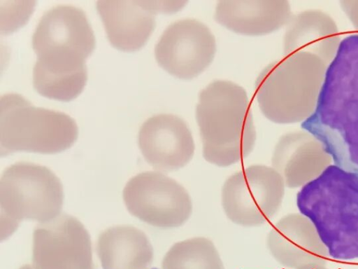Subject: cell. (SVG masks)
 I'll return each instance as SVG.
<instances>
[{
	"mask_svg": "<svg viewBox=\"0 0 358 269\" xmlns=\"http://www.w3.org/2000/svg\"><path fill=\"white\" fill-rule=\"evenodd\" d=\"M196 119L202 153L208 163L227 167L253 150L256 132L245 90L228 81H215L200 93Z\"/></svg>",
	"mask_w": 358,
	"mask_h": 269,
	"instance_id": "3957f363",
	"label": "cell"
},
{
	"mask_svg": "<svg viewBox=\"0 0 358 269\" xmlns=\"http://www.w3.org/2000/svg\"><path fill=\"white\" fill-rule=\"evenodd\" d=\"M148 6L155 14H172L180 11L186 5L183 0H146Z\"/></svg>",
	"mask_w": 358,
	"mask_h": 269,
	"instance_id": "44dd1931",
	"label": "cell"
},
{
	"mask_svg": "<svg viewBox=\"0 0 358 269\" xmlns=\"http://www.w3.org/2000/svg\"><path fill=\"white\" fill-rule=\"evenodd\" d=\"M342 40L336 22L320 10L310 9L292 16L283 41L285 55L296 52L313 53L328 65Z\"/></svg>",
	"mask_w": 358,
	"mask_h": 269,
	"instance_id": "e0dca14e",
	"label": "cell"
},
{
	"mask_svg": "<svg viewBox=\"0 0 358 269\" xmlns=\"http://www.w3.org/2000/svg\"><path fill=\"white\" fill-rule=\"evenodd\" d=\"M96 251L103 269H147L153 259L148 237L131 226L104 230L98 237Z\"/></svg>",
	"mask_w": 358,
	"mask_h": 269,
	"instance_id": "ac0fdd59",
	"label": "cell"
},
{
	"mask_svg": "<svg viewBox=\"0 0 358 269\" xmlns=\"http://www.w3.org/2000/svg\"><path fill=\"white\" fill-rule=\"evenodd\" d=\"M327 67L318 56L303 51L268 64L256 82L262 113L279 124L305 121L315 109Z\"/></svg>",
	"mask_w": 358,
	"mask_h": 269,
	"instance_id": "277c9868",
	"label": "cell"
},
{
	"mask_svg": "<svg viewBox=\"0 0 358 269\" xmlns=\"http://www.w3.org/2000/svg\"><path fill=\"white\" fill-rule=\"evenodd\" d=\"M31 2L27 1L24 6L6 5L4 7L6 8L4 22L1 28V32L3 34L12 33L26 23L34 8V3L31 5H29Z\"/></svg>",
	"mask_w": 358,
	"mask_h": 269,
	"instance_id": "ffe728a7",
	"label": "cell"
},
{
	"mask_svg": "<svg viewBox=\"0 0 358 269\" xmlns=\"http://www.w3.org/2000/svg\"><path fill=\"white\" fill-rule=\"evenodd\" d=\"M37 55L86 59L95 48V37L85 13L71 6L54 7L41 18L32 37Z\"/></svg>",
	"mask_w": 358,
	"mask_h": 269,
	"instance_id": "8fae6325",
	"label": "cell"
},
{
	"mask_svg": "<svg viewBox=\"0 0 358 269\" xmlns=\"http://www.w3.org/2000/svg\"><path fill=\"white\" fill-rule=\"evenodd\" d=\"M152 269H157V268H152Z\"/></svg>",
	"mask_w": 358,
	"mask_h": 269,
	"instance_id": "d4e9b609",
	"label": "cell"
},
{
	"mask_svg": "<svg viewBox=\"0 0 358 269\" xmlns=\"http://www.w3.org/2000/svg\"><path fill=\"white\" fill-rule=\"evenodd\" d=\"M285 188L282 177L272 167L252 165L226 179L222 188V205L235 224L259 226L278 212Z\"/></svg>",
	"mask_w": 358,
	"mask_h": 269,
	"instance_id": "52a82bcc",
	"label": "cell"
},
{
	"mask_svg": "<svg viewBox=\"0 0 358 269\" xmlns=\"http://www.w3.org/2000/svg\"><path fill=\"white\" fill-rule=\"evenodd\" d=\"M292 18L285 0H225L217 4L215 20L225 28L248 36L273 32Z\"/></svg>",
	"mask_w": 358,
	"mask_h": 269,
	"instance_id": "2e32d148",
	"label": "cell"
},
{
	"mask_svg": "<svg viewBox=\"0 0 358 269\" xmlns=\"http://www.w3.org/2000/svg\"><path fill=\"white\" fill-rule=\"evenodd\" d=\"M78 129L69 116L36 107L17 94L0 99V155L18 151L55 154L69 149Z\"/></svg>",
	"mask_w": 358,
	"mask_h": 269,
	"instance_id": "5b68a950",
	"label": "cell"
},
{
	"mask_svg": "<svg viewBox=\"0 0 358 269\" xmlns=\"http://www.w3.org/2000/svg\"><path fill=\"white\" fill-rule=\"evenodd\" d=\"M340 6L357 30L358 35V0L341 1Z\"/></svg>",
	"mask_w": 358,
	"mask_h": 269,
	"instance_id": "7402d4cb",
	"label": "cell"
},
{
	"mask_svg": "<svg viewBox=\"0 0 358 269\" xmlns=\"http://www.w3.org/2000/svg\"><path fill=\"white\" fill-rule=\"evenodd\" d=\"M64 202L59 179L48 167L27 162L8 167L0 181V236L7 239L24 220L40 223L60 215Z\"/></svg>",
	"mask_w": 358,
	"mask_h": 269,
	"instance_id": "8992f818",
	"label": "cell"
},
{
	"mask_svg": "<svg viewBox=\"0 0 358 269\" xmlns=\"http://www.w3.org/2000/svg\"><path fill=\"white\" fill-rule=\"evenodd\" d=\"M303 269H329V268H327L326 266H323V265H314V266L306 267Z\"/></svg>",
	"mask_w": 358,
	"mask_h": 269,
	"instance_id": "603a6c76",
	"label": "cell"
},
{
	"mask_svg": "<svg viewBox=\"0 0 358 269\" xmlns=\"http://www.w3.org/2000/svg\"><path fill=\"white\" fill-rule=\"evenodd\" d=\"M301 127L318 139L334 165L358 173V35L341 42L328 65L315 111Z\"/></svg>",
	"mask_w": 358,
	"mask_h": 269,
	"instance_id": "6da1fadb",
	"label": "cell"
},
{
	"mask_svg": "<svg viewBox=\"0 0 358 269\" xmlns=\"http://www.w3.org/2000/svg\"><path fill=\"white\" fill-rule=\"evenodd\" d=\"M216 42L210 29L202 22L185 19L169 25L155 49L159 65L180 79H192L212 62Z\"/></svg>",
	"mask_w": 358,
	"mask_h": 269,
	"instance_id": "30bf717a",
	"label": "cell"
},
{
	"mask_svg": "<svg viewBox=\"0 0 358 269\" xmlns=\"http://www.w3.org/2000/svg\"><path fill=\"white\" fill-rule=\"evenodd\" d=\"M266 244L276 261L289 268L326 266L330 258L315 226L301 213L281 218L271 229Z\"/></svg>",
	"mask_w": 358,
	"mask_h": 269,
	"instance_id": "4fadbf2b",
	"label": "cell"
},
{
	"mask_svg": "<svg viewBox=\"0 0 358 269\" xmlns=\"http://www.w3.org/2000/svg\"><path fill=\"white\" fill-rule=\"evenodd\" d=\"M138 144L146 162L163 173L182 168L194 153L189 127L182 118L171 114L148 119L139 130Z\"/></svg>",
	"mask_w": 358,
	"mask_h": 269,
	"instance_id": "7c38bea8",
	"label": "cell"
},
{
	"mask_svg": "<svg viewBox=\"0 0 358 269\" xmlns=\"http://www.w3.org/2000/svg\"><path fill=\"white\" fill-rule=\"evenodd\" d=\"M296 205L315 226L330 257L358 258V173L329 165L301 187Z\"/></svg>",
	"mask_w": 358,
	"mask_h": 269,
	"instance_id": "7a4b0ae2",
	"label": "cell"
},
{
	"mask_svg": "<svg viewBox=\"0 0 358 269\" xmlns=\"http://www.w3.org/2000/svg\"><path fill=\"white\" fill-rule=\"evenodd\" d=\"M96 9L111 45L134 52L147 42L155 27V14L146 0L99 1Z\"/></svg>",
	"mask_w": 358,
	"mask_h": 269,
	"instance_id": "9a60e30c",
	"label": "cell"
},
{
	"mask_svg": "<svg viewBox=\"0 0 358 269\" xmlns=\"http://www.w3.org/2000/svg\"><path fill=\"white\" fill-rule=\"evenodd\" d=\"M20 269H33V268L29 265H25L22 266Z\"/></svg>",
	"mask_w": 358,
	"mask_h": 269,
	"instance_id": "cb8c5ba5",
	"label": "cell"
},
{
	"mask_svg": "<svg viewBox=\"0 0 358 269\" xmlns=\"http://www.w3.org/2000/svg\"><path fill=\"white\" fill-rule=\"evenodd\" d=\"M332 158L321 142L306 130L288 132L278 141L271 158L272 167L285 187H303L317 178Z\"/></svg>",
	"mask_w": 358,
	"mask_h": 269,
	"instance_id": "5bb4252c",
	"label": "cell"
},
{
	"mask_svg": "<svg viewBox=\"0 0 358 269\" xmlns=\"http://www.w3.org/2000/svg\"><path fill=\"white\" fill-rule=\"evenodd\" d=\"M33 269H94L90 235L66 214L36 226L33 236Z\"/></svg>",
	"mask_w": 358,
	"mask_h": 269,
	"instance_id": "9c48e42d",
	"label": "cell"
},
{
	"mask_svg": "<svg viewBox=\"0 0 358 269\" xmlns=\"http://www.w3.org/2000/svg\"><path fill=\"white\" fill-rule=\"evenodd\" d=\"M163 269H224L213 242L204 237H191L174 244L166 254Z\"/></svg>",
	"mask_w": 358,
	"mask_h": 269,
	"instance_id": "d6986e66",
	"label": "cell"
},
{
	"mask_svg": "<svg viewBox=\"0 0 358 269\" xmlns=\"http://www.w3.org/2000/svg\"><path fill=\"white\" fill-rule=\"evenodd\" d=\"M123 199L131 214L162 228L181 226L193 209L187 191L175 179L156 170L133 177L124 188Z\"/></svg>",
	"mask_w": 358,
	"mask_h": 269,
	"instance_id": "ba28073f",
	"label": "cell"
}]
</instances>
